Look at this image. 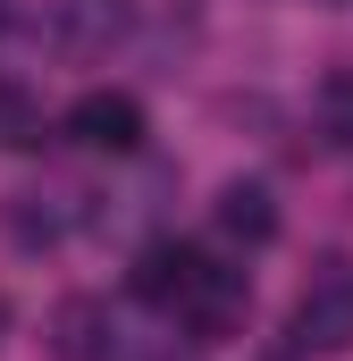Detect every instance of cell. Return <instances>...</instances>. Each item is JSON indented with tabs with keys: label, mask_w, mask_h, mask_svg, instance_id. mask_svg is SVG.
<instances>
[{
	"label": "cell",
	"mask_w": 353,
	"mask_h": 361,
	"mask_svg": "<svg viewBox=\"0 0 353 361\" xmlns=\"http://www.w3.org/2000/svg\"><path fill=\"white\" fill-rule=\"evenodd\" d=\"M135 294L160 302V311H176L193 336H227L244 319V269H219L202 244H176V235H160V244L135 252Z\"/></svg>",
	"instance_id": "1"
},
{
	"label": "cell",
	"mask_w": 353,
	"mask_h": 361,
	"mask_svg": "<svg viewBox=\"0 0 353 361\" xmlns=\"http://www.w3.org/2000/svg\"><path fill=\"white\" fill-rule=\"evenodd\" d=\"M286 336H294V353H345L353 345V269L311 277L303 302H294V319H286Z\"/></svg>",
	"instance_id": "2"
},
{
	"label": "cell",
	"mask_w": 353,
	"mask_h": 361,
	"mask_svg": "<svg viewBox=\"0 0 353 361\" xmlns=\"http://www.w3.org/2000/svg\"><path fill=\"white\" fill-rule=\"evenodd\" d=\"M68 143H85V152H143V101L109 92V85L76 92L68 101Z\"/></svg>",
	"instance_id": "3"
},
{
	"label": "cell",
	"mask_w": 353,
	"mask_h": 361,
	"mask_svg": "<svg viewBox=\"0 0 353 361\" xmlns=\"http://www.w3.org/2000/svg\"><path fill=\"white\" fill-rule=\"evenodd\" d=\"M51 353H59V361H109V353H118L109 302H92V294H68V302L51 311Z\"/></svg>",
	"instance_id": "4"
},
{
	"label": "cell",
	"mask_w": 353,
	"mask_h": 361,
	"mask_svg": "<svg viewBox=\"0 0 353 361\" xmlns=\"http://www.w3.org/2000/svg\"><path fill=\"white\" fill-rule=\"evenodd\" d=\"M219 235L227 244H244V252H261L269 235H277V202H269V185H253V177H236V185H219Z\"/></svg>",
	"instance_id": "5"
},
{
	"label": "cell",
	"mask_w": 353,
	"mask_h": 361,
	"mask_svg": "<svg viewBox=\"0 0 353 361\" xmlns=\"http://www.w3.org/2000/svg\"><path fill=\"white\" fill-rule=\"evenodd\" d=\"M118 34H126V0H59V51L92 59V51H109Z\"/></svg>",
	"instance_id": "6"
},
{
	"label": "cell",
	"mask_w": 353,
	"mask_h": 361,
	"mask_svg": "<svg viewBox=\"0 0 353 361\" xmlns=\"http://www.w3.org/2000/svg\"><path fill=\"white\" fill-rule=\"evenodd\" d=\"M42 143V101L25 85H0V152H34Z\"/></svg>",
	"instance_id": "7"
},
{
	"label": "cell",
	"mask_w": 353,
	"mask_h": 361,
	"mask_svg": "<svg viewBox=\"0 0 353 361\" xmlns=\"http://www.w3.org/2000/svg\"><path fill=\"white\" fill-rule=\"evenodd\" d=\"M0 328H8V311H0Z\"/></svg>",
	"instance_id": "8"
}]
</instances>
